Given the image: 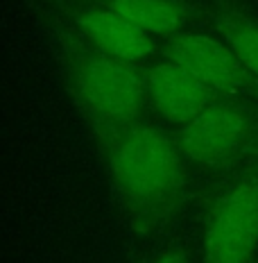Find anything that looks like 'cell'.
<instances>
[{"label":"cell","instance_id":"cell-1","mask_svg":"<svg viewBox=\"0 0 258 263\" xmlns=\"http://www.w3.org/2000/svg\"><path fill=\"white\" fill-rule=\"evenodd\" d=\"M91 134L129 227L136 234L161 229L188 197V161L174 134L145 118Z\"/></svg>","mask_w":258,"mask_h":263},{"label":"cell","instance_id":"cell-2","mask_svg":"<svg viewBox=\"0 0 258 263\" xmlns=\"http://www.w3.org/2000/svg\"><path fill=\"white\" fill-rule=\"evenodd\" d=\"M57 39L66 82L91 129L127 125L143 118L147 93L141 66L93 48L57 16L39 12Z\"/></svg>","mask_w":258,"mask_h":263},{"label":"cell","instance_id":"cell-3","mask_svg":"<svg viewBox=\"0 0 258 263\" xmlns=\"http://www.w3.org/2000/svg\"><path fill=\"white\" fill-rule=\"evenodd\" d=\"M186 161L206 171L254 166L258 157V109L245 98H220L174 132Z\"/></svg>","mask_w":258,"mask_h":263},{"label":"cell","instance_id":"cell-4","mask_svg":"<svg viewBox=\"0 0 258 263\" xmlns=\"http://www.w3.org/2000/svg\"><path fill=\"white\" fill-rule=\"evenodd\" d=\"M256 250L258 168H251L208 206L200 263H254Z\"/></svg>","mask_w":258,"mask_h":263},{"label":"cell","instance_id":"cell-5","mask_svg":"<svg viewBox=\"0 0 258 263\" xmlns=\"http://www.w3.org/2000/svg\"><path fill=\"white\" fill-rule=\"evenodd\" d=\"M158 57L181 64L224 98L258 100V80L240 64V59L220 36L200 30L177 32L158 39Z\"/></svg>","mask_w":258,"mask_h":263},{"label":"cell","instance_id":"cell-6","mask_svg":"<svg viewBox=\"0 0 258 263\" xmlns=\"http://www.w3.org/2000/svg\"><path fill=\"white\" fill-rule=\"evenodd\" d=\"M141 73L147 102L158 114V118L174 127L190 123L215 100L224 98L195 78L188 68L166 57L141 66Z\"/></svg>","mask_w":258,"mask_h":263},{"label":"cell","instance_id":"cell-7","mask_svg":"<svg viewBox=\"0 0 258 263\" xmlns=\"http://www.w3.org/2000/svg\"><path fill=\"white\" fill-rule=\"evenodd\" d=\"M127 18L154 39L208 25L206 5L193 0H91Z\"/></svg>","mask_w":258,"mask_h":263},{"label":"cell","instance_id":"cell-8","mask_svg":"<svg viewBox=\"0 0 258 263\" xmlns=\"http://www.w3.org/2000/svg\"><path fill=\"white\" fill-rule=\"evenodd\" d=\"M208 25L258 80V21L231 5H208Z\"/></svg>","mask_w":258,"mask_h":263},{"label":"cell","instance_id":"cell-9","mask_svg":"<svg viewBox=\"0 0 258 263\" xmlns=\"http://www.w3.org/2000/svg\"><path fill=\"white\" fill-rule=\"evenodd\" d=\"M190 256L184 248H170V250H163L161 254H156L154 259H150L147 263H188Z\"/></svg>","mask_w":258,"mask_h":263},{"label":"cell","instance_id":"cell-10","mask_svg":"<svg viewBox=\"0 0 258 263\" xmlns=\"http://www.w3.org/2000/svg\"><path fill=\"white\" fill-rule=\"evenodd\" d=\"M251 168H258V157H256V161H254V166H251Z\"/></svg>","mask_w":258,"mask_h":263},{"label":"cell","instance_id":"cell-11","mask_svg":"<svg viewBox=\"0 0 258 263\" xmlns=\"http://www.w3.org/2000/svg\"><path fill=\"white\" fill-rule=\"evenodd\" d=\"M256 263H258V261H256Z\"/></svg>","mask_w":258,"mask_h":263}]
</instances>
